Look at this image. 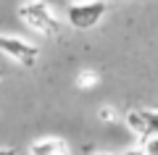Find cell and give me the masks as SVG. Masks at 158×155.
I'll use <instances>...</instances> for the list:
<instances>
[{
  "label": "cell",
  "mask_w": 158,
  "mask_h": 155,
  "mask_svg": "<svg viewBox=\"0 0 158 155\" xmlns=\"http://www.w3.org/2000/svg\"><path fill=\"white\" fill-rule=\"evenodd\" d=\"M0 53L6 58H11V61H16L24 68H32L37 63V58H40L37 45L27 42L21 37H13V34H3V32H0Z\"/></svg>",
  "instance_id": "3"
},
{
  "label": "cell",
  "mask_w": 158,
  "mask_h": 155,
  "mask_svg": "<svg viewBox=\"0 0 158 155\" xmlns=\"http://www.w3.org/2000/svg\"><path fill=\"white\" fill-rule=\"evenodd\" d=\"M27 155H71V150L61 137H45V139L32 142Z\"/></svg>",
  "instance_id": "4"
},
{
  "label": "cell",
  "mask_w": 158,
  "mask_h": 155,
  "mask_svg": "<svg viewBox=\"0 0 158 155\" xmlns=\"http://www.w3.org/2000/svg\"><path fill=\"white\" fill-rule=\"evenodd\" d=\"M127 126H129V132L137 134L140 139H148V137H150V129H148V124H145V118H142L140 108H135V111L127 113Z\"/></svg>",
  "instance_id": "5"
},
{
  "label": "cell",
  "mask_w": 158,
  "mask_h": 155,
  "mask_svg": "<svg viewBox=\"0 0 158 155\" xmlns=\"http://www.w3.org/2000/svg\"><path fill=\"white\" fill-rule=\"evenodd\" d=\"M142 147H145V155H158V134L156 137H148Z\"/></svg>",
  "instance_id": "8"
},
{
  "label": "cell",
  "mask_w": 158,
  "mask_h": 155,
  "mask_svg": "<svg viewBox=\"0 0 158 155\" xmlns=\"http://www.w3.org/2000/svg\"><path fill=\"white\" fill-rule=\"evenodd\" d=\"M140 113H142V118H145L148 129H150V137H156V134H158V108H156V111H150V108H140Z\"/></svg>",
  "instance_id": "6"
},
{
  "label": "cell",
  "mask_w": 158,
  "mask_h": 155,
  "mask_svg": "<svg viewBox=\"0 0 158 155\" xmlns=\"http://www.w3.org/2000/svg\"><path fill=\"white\" fill-rule=\"evenodd\" d=\"M156 108H158V105H156Z\"/></svg>",
  "instance_id": "15"
},
{
  "label": "cell",
  "mask_w": 158,
  "mask_h": 155,
  "mask_svg": "<svg viewBox=\"0 0 158 155\" xmlns=\"http://www.w3.org/2000/svg\"><path fill=\"white\" fill-rule=\"evenodd\" d=\"M19 18L27 24L29 29L40 32L42 37H53L58 34V18L53 16L50 6L45 0H27L19 6Z\"/></svg>",
  "instance_id": "1"
},
{
  "label": "cell",
  "mask_w": 158,
  "mask_h": 155,
  "mask_svg": "<svg viewBox=\"0 0 158 155\" xmlns=\"http://www.w3.org/2000/svg\"><path fill=\"white\" fill-rule=\"evenodd\" d=\"M0 155H16V153H13L11 147H3V145H0Z\"/></svg>",
  "instance_id": "11"
},
{
  "label": "cell",
  "mask_w": 158,
  "mask_h": 155,
  "mask_svg": "<svg viewBox=\"0 0 158 155\" xmlns=\"http://www.w3.org/2000/svg\"><path fill=\"white\" fill-rule=\"evenodd\" d=\"M77 82H79V87H82V89H90V84L98 82V74H92V71H82Z\"/></svg>",
  "instance_id": "7"
},
{
  "label": "cell",
  "mask_w": 158,
  "mask_h": 155,
  "mask_svg": "<svg viewBox=\"0 0 158 155\" xmlns=\"http://www.w3.org/2000/svg\"><path fill=\"white\" fill-rule=\"evenodd\" d=\"M108 13V0H87V3H74L69 8L66 18L74 29L79 32H87V29H95L98 24L103 21V16Z\"/></svg>",
  "instance_id": "2"
},
{
  "label": "cell",
  "mask_w": 158,
  "mask_h": 155,
  "mask_svg": "<svg viewBox=\"0 0 158 155\" xmlns=\"http://www.w3.org/2000/svg\"><path fill=\"white\" fill-rule=\"evenodd\" d=\"M100 118H103V121H111V118H116V116H113L111 111H100Z\"/></svg>",
  "instance_id": "9"
},
{
  "label": "cell",
  "mask_w": 158,
  "mask_h": 155,
  "mask_svg": "<svg viewBox=\"0 0 158 155\" xmlns=\"http://www.w3.org/2000/svg\"><path fill=\"white\" fill-rule=\"evenodd\" d=\"M71 3H87V0H71Z\"/></svg>",
  "instance_id": "13"
},
{
  "label": "cell",
  "mask_w": 158,
  "mask_h": 155,
  "mask_svg": "<svg viewBox=\"0 0 158 155\" xmlns=\"http://www.w3.org/2000/svg\"><path fill=\"white\" fill-rule=\"evenodd\" d=\"M121 155H145V147L142 150H127V153H121Z\"/></svg>",
  "instance_id": "10"
},
{
  "label": "cell",
  "mask_w": 158,
  "mask_h": 155,
  "mask_svg": "<svg viewBox=\"0 0 158 155\" xmlns=\"http://www.w3.org/2000/svg\"><path fill=\"white\" fill-rule=\"evenodd\" d=\"M108 3H124V0H108Z\"/></svg>",
  "instance_id": "12"
},
{
  "label": "cell",
  "mask_w": 158,
  "mask_h": 155,
  "mask_svg": "<svg viewBox=\"0 0 158 155\" xmlns=\"http://www.w3.org/2000/svg\"><path fill=\"white\" fill-rule=\"evenodd\" d=\"M95 155H111V153H95Z\"/></svg>",
  "instance_id": "14"
}]
</instances>
